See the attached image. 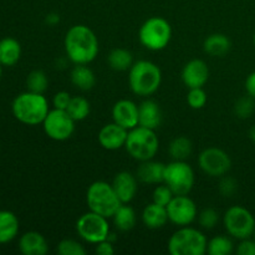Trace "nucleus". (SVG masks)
<instances>
[{"label":"nucleus","mask_w":255,"mask_h":255,"mask_svg":"<svg viewBox=\"0 0 255 255\" xmlns=\"http://www.w3.org/2000/svg\"><path fill=\"white\" fill-rule=\"evenodd\" d=\"M64 46L66 56L75 65H87L99 54L96 34L86 25H74L65 35Z\"/></svg>","instance_id":"obj_1"},{"label":"nucleus","mask_w":255,"mask_h":255,"mask_svg":"<svg viewBox=\"0 0 255 255\" xmlns=\"http://www.w3.org/2000/svg\"><path fill=\"white\" fill-rule=\"evenodd\" d=\"M49 111V102L44 94L22 92L12 101V114L15 119L29 126L42 124Z\"/></svg>","instance_id":"obj_2"},{"label":"nucleus","mask_w":255,"mask_h":255,"mask_svg":"<svg viewBox=\"0 0 255 255\" xmlns=\"http://www.w3.org/2000/svg\"><path fill=\"white\" fill-rule=\"evenodd\" d=\"M128 71L129 87L137 96H151L161 86L162 72L158 65L154 62L148 60H139L133 62Z\"/></svg>","instance_id":"obj_3"},{"label":"nucleus","mask_w":255,"mask_h":255,"mask_svg":"<svg viewBox=\"0 0 255 255\" xmlns=\"http://www.w3.org/2000/svg\"><path fill=\"white\" fill-rule=\"evenodd\" d=\"M158 147L159 139L156 131L142 126H136L129 129L125 144V148L129 156L139 162L153 159Z\"/></svg>","instance_id":"obj_4"},{"label":"nucleus","mask_w":255,"mask_h":255,"mask_svg":"<svg viewBox=\"0 0 255 255\" xmlns=\"http://www.w3.org/2000/svg\"><path fill=\"white\" fill-rule=\"evenodd\" d=\"M86 202L90 211L106 218H112L122 202L117 197L112 184L105 181H96L87 188Z\"/></svg>","instance_id":"obj_5"},{"label":"nucleus","mask_w":255,"mask_h":255,"mask_svg":"<svg viewBox=\"0 0 255 255\" xmlns=\"http://www.w3.org/2000/svg\"><path fill=\"white\" fill-rule=\"evenodd\" d=\"M206 236L191 227H181L168 241V252L172 255H203L207 253Z\"/></svg>","instance_id":"obj_6"},{"label":"nucleus","mask_w":255,"mask_h":255,"mask_svg":"<svg viewBox=\"0 0 255 255\" xmlns=\"http://www.w3.org/2000/svg\"><path fill=\"white\" fill-rule=\"evenodd\" d=\"M138 39L139 42L151 51L166 49L172 39L171 24L161 16L149 17L139 27Z\"/></svg>","instance_id":"obj_7"},{"label":"nucleus","mask_w":255,"mask_h":255,"mask_svg":"<svg viewBox=\"0 0 255 255\" xmlns=\"http://www.w3.org/2000/svg\"><path fill=\"white\" fill-rule=\"evenodd\" d=\"M163 183L171 188L174 196L188 194L194 186V171L186 161H173L166 164Z\"/></svg>","instance_id":"obj_8"},{"label":"nucleus","mask_w":255,"mask_h":255,"mask_svg":"<svg viewBox=\"0 0 255 255\" xmlns=\"http://www.w3.org/2000/svg\"><path fill=\"white\" fill-rule=\"evenodd\" d=\"M224 228L233 238H251L255 232L254 216L247 208L242 206H233L224 213Z\"/></svg>","instance_id":"obj_9"},{"label":"nucleus","mask_w":255,"mask_h":255,"mask_svg":"<svg viewBox=\"0 0 255 255\" xmlns=\"http://www.w3.org/2000/svg\"><path fill=\"white\" fill-rule=\"evenodd\" d=\"M76 232L80 238L87 243L97 244L107 239L110 234V226L106 217L90 211L77 219Z\"/></svg>","instance_id":"obj_10"},{"label":"nucleus","mask_w":255,"mask_h":255,"mask_svg":"<svg viewBox=\"0 0 255 255\" xmlns=\"http://www.w3.org/2000/svg\"><path fill=\"white\" fill-rule=\"evenodd\" d=\"M75 120L66 110H50L42 122V127L49 138L54 141H66L75 132Z\"/></svg>","instance_id":"obj_11"},{"label":"nucleus","mask_w":255,"mask_h":255,"mask_svg":"<svg viewBox=\"0 0 255 255\" xmlns=\"http://www.w3.org/2000/svg\"><path fill=\"white\" fill-rule=\"evenodd\" d=\"M199 168L209 177H222L229 172L232 159L226 151L217 147H209L201 152L198 157Z\"/></svg>","instance_id":"obj_12"},{"label":"nucleus","mask_w":255,"mask_h":255,"mask_svg":"<svg viewBox=\"0 0 255 255\" xmlns=\"http://www.w3.org/2000/svg\"><path fill=\"white\" fill-rule=\"evenodd\" d=\"M166 208L169 222L178 227L189 226L197 218V206L188 194L174 196Z\"/></svg>","instance_id":"obj_13"},{"label":"nucleus","mask_w":255,"mask_h":255,"mask_svg":"<svg viewBox=\"0 0 255 255\" xmlns=\"http://www.w3.org/2000/svg\"><path fill=\"white\" fill-rule=\"evenodd\" d=\"M209 79V67L203 60L193 59L184 65L182 81L188 89L203 87Z\"/></svg>","instance_id":"obj_14"},{"label":"nucleus","mask_w":255,"mask_h":255,"mask_svg":"<svg viewBox=\"0 0 255 255\" xmlns=\"http://www.w3.org/2000/svg\"><path fill=\"white\" fill-rule=\"evenodd\" d=\"M114 122L126 129H132L138 126V106L131 100H120L112 107Z\"/></svg>","instance_id":"obj_15"},{"label":"nucleus","mask_w":255,"mask_h":255,"mask_svg":"<svg viewBox=\"0 0 255 255\" xmlns=\"http://www.w3.org/2000/svg\"><path fill=\"white\" fill-rule=\"evenodd\" d=\"M127 134H128V129L124 128L116 122H112V124L105 125L100 129L99 142L107 151H116V149L125 147Z\"/></svg>","instance_id":"obj_16"},{"label":"nucleus","mask_w":255,"mask_h":255,"mask_svg":"<svg viewBox=\"0 0 255 255\" xmlns=\"http://www.w3.org/2000/svg\"><path fill=\"white\" fill-rule=\"evenodd\" d=\"M111 184L122 203H129L134 198V196L137 194V189H138L137 177L127 171L119 172L115 176Z\"/></svg>","instance_id":"obj_17"},{"label":"nucleus","mask_w":255,"mask_h":255,"mask_svg":"<svg viewBox=\"0 0 255 255\" xmlns=\"http://www.w3.org/2000/svg\"><path fill=\"white\" fill-rule=\"evenodd\" d=\"M162 122V111L153 100H144L138 106V126L156 131Z\"/></svg>","instance_id":"obj_18"},{"label":"nucleus","mask_w":255,"mask_h":255,"mask_svg":"<svg viewBox=\"0 0 255 255\" xmlns=\"http://www.w3.org/2000/svg\"><path fill=\"white\" fill-rule=\"evenodd\" d=\"M166 164L156 162L153 159L142 161L136 172V177L139 182L146 184L163 183V174Z\"/></svg>","instance_id":"obj_19"},{"label":"nucleus","mask_w":255,"mask_h":255,"mask_svg":"<svg viewBox=\"0 0 255 255\" xmlns=\"http://www.w3.org/2000/svg\"><path fill=\"white\" fill-rule=\"evenodd\" d=\"M19 249L24 255H45L49 251V244L39 232H26L20 238Z\"/></svg>","instance_id":"obj_20"},{"label":"nucleus","mask_w":255,"mask_h":255,"mask_svg":"<svg viewBox=\"0 0 255 255\" xmlns=\"http://www.w3.org/2000/svg\"><path fill=\"white\" fill-rule=\"evenodd\" d=\"M168 221V213H167L166 207L159 206L153 202L151 204H147L142 212V222L148 229L162 228L166 226Z\"/></svg>","instance_id":"obj_21"},{"label":"nucleus","mask_w":255,"mask_h":255,"mask_svg":"<svg viewBox=\"0 0 255 255\" xmlns=\"http://www.w3.org/2000/svg\"><path fill=\"white\" fill-rule=\"evenodd\" d=\"M70 80L80 91H90L96 84V76L87 65H75L70 74Z\"/></svg>","instance_id":"obj_22"},{"label":"nucleus","mask_w":255,"mask_h":255,"mask_svg":"<svg viewBox=\"0 0 255 255\" xmlns=\"http://www.w3.org/2000/svg\"><path fill=\"white\" fill-rule=\"evenodd\" d=\"M232 42L227 35L221 34V32H216L212 34L204 40L203 49L206 54L211 55L213 57H222L231 50Z\"/></svg>","instance_id":"obj_23"},{"label":"nucleus","mask_w":255,"mask_h":255,"mask_svg":"<svg viewBox=\"0 0 255 255\" xmlns=\"http://www.w3.org/2000/svg\"><path fill=\"white\" fill-rule=\"evenodd\" d=\"M19 233V219L12 212L0 211V244L11 242Z\"/></svg>","instance_id":"obj_24"},{"label":"nucleus","mask_w":255,"mask_h":255,"mask_svg":"<svg viewBox=\"0 0 255 255\" xmlns=\"http://www.w3.org/2000/svg\"><path fill=\"white\" fill-rule=\"evenodd\" d=\"M21 56V46L19 41L12 37L0 40V64L2 66H12Z\"/></svg>","instance_id":"obj_25"},{"label":"nucleus","mask_w":255,"mask_h":255,"mask_svg":"<svg viewBox=\"0 0 255 255\" xmlns=\"http://www.w3.org/2000/svg\"><path fill=\"white\" fill-rule=\"evenodd\" d=\"M112 219H114L115 227L119 231L128 232L136 226L137 217L132 207L127 206V203H122L119 207V209L115 212V214L112 216Z\"/></svg>","instance_id":"obj_26"},{"label":"nucleus","mask_w":255,"mask_h":255,"mask_svg":"<svg viewBox=\"0 0 255 255\" xmlns=\"http://www.w3.org/2000/svg\"><path fill=\"white\" fill-rule=\"evenodd\" d=\"M107 62H109L110 67L115 71H127L133 65V56L128 50L117 47L110 52Z\"/></svg>","instance_id":"obj_27"},{"label":"nucleus","mask_w":255,"mask_h":255,"mask_svg":"<svg viewBox=\"0 0 255 255\" xmlns=\"http://www.w3.org/2000/svg\"><path fill=\"white\" fill-rule=\"evenodd\" d=\"M192 151H193V146H192L191 139L184 136L176 137L172 139L168 146L169 156L173 161H186L191 157Z\"/></svg>","instance_id":"obj_28"},{"label":"nucleus","mask_w":255,"mask_h":255,"mask_svg":"<svg viewBox=\"0 0 255 255\" xmlns=\"http://www.w3.org/2000/svg\"><path fill=\"white\" fill-rule=\"evenodd\" d=\"M66 111L69 112V115L75 121H82V120H85L90 115L91 106H90L89 100H86L85 97L75 96L70 101Z\"/></svg>","instance_id":"obj_29"},{"label":"nucleus","mask_w":255,"mask_h":255,"mask_svg":"<svg viewBox=\"0 0 255 255\" xmlns=\"http://www.w3.org/2000/svg\"><path fill=\"white\" fill-rule=\"evenodd\" d=\"M233 242L226 236H217L208 242L207 252L211 255H229L233 252Z\"/></svg>","instance_id":"obj_30"},{"label":"nucleus","mask_w":255,"mask_h":255,"mask_svg":"<svg viewBox=\"0 0 255 255\" xmlns=\"http://www.w3.org/2000/svg\"><path fill=\"white\" fill-rule=\"evenodd\" d=\"M27 91L35 94H44L49 86V79L42 70H34L27 75L26 79Z\"/></svg>","instance_id":"obj_31"},{"label":"nucleus","mask_w":255,"mask_h":255,"mask_svg":"<svg viewBox=\"0 0 255 255\" xmlns=\"http://www.w3.org/2000/svg\"><path fill=\"white\" fill-rule=\"evenodd\" d=\"M255 99L252 96H243L241 99L237 100V102L234 104V114L238 119L246 120L253 115L255 110Z\"/></svg>","instance_id":"obj_32"},{"label":"nucleus","mask_w":255,"mask_h":255,"mask_svg":"<svg viewBox=\"0 0 255 255\" xmlns=\"http://www.w3.org/2000/svg\"><path fill=\"white\" fill-rule=\"evenodd\" d=\"M57 253L60 255H85L86 249L77 241L64 239L57 244Z\"/></svg>","instance_id":"obj_33"},{"label":"nucleus","mask_w":255,"mask_h":255,"mask_svg":"<svg viewBox=\"0 0 255 255\" xmlns=\"http://www.w3.org/2000/svg\"><path fill=\"white\" fill-rule=\"evenodd\" d=\"M187 102L193 110H201L207 104V94L202 87L189 89L187 95Z\"/></svg>","instance_id":"obj_34"},{"label":"nucleus","mask_w":255,"mask_h":255,"mask_svg":"<svg viewBox=\"0 0 255 255\" xmlns=\"http://www.w3.org/2000/svg\"><path fill=\"white\" fill-rule=\"evenodd\" d=\"M174 197V193L171 191L168 186L166 184H159L154 188L153 194H152V199H153V203L159 204V206L167 207L169 202L172 201V198Z\"/></svg>","instance_id":"obj_35"},{"label":"nucleus","mask_w":255,"mask_h":255,"mask_svg":"<svg viewBox=\"0 0 255 255\" xmlns=\"http://www.w3.org/2000/svg\"><path fill=\"white\" fill-rule=\"evenodd\" d=\"M199 224L204 229H213L219 222V214L216 209L206 208L199 213L198 216Z\"/></svg>","instance_id":"obj_36"},{"label":"nucleus","mask_w":255,"mask_h":255,"mask_svg":"<svg viewBox=\"0 0 255 255\" xmlns=\"http://www.w3.org/2000/svg\"><path fill=\"white\" fill-rule=\"evenodd\" d=\"M238 189V182L229 176H222L221 182H219V192L224 197H232Z\"/></svg>","instance_id":"obj_37"},{"label":"nucleus","mask_w":255,"mask_h":255,"mask_svg":"<svg viewBox=\"0 0 255 255\" xmlns=\"http://www.w3.org/2000/svg\"><path fill=\"white\" fill-rule=\"evenodd\" d=\"M71 95L66 91H59L57 94H55L54 100H52V104H54V109L57 110H66L69 106L70 101H71Z\"/></svg>","instance_id":"obj_38"},{"label":"nucleus","mask_w":255,"mask_h":255,"mask_svg":"<svg viewBox=\"0 0 255 255\" xmlns=\"http://www.w3.org/2000/svg\"><path fill=\"white\" fill-rule=\"evenodd\" d=\"M237 253L239 255H255V241L254 239L247 238L242 239L238 244Z\"/></svg>","instance_id":"obj_39"},{"label":"nucleus","mask_w":255,"mask_h":255,"mask_svg":"<svg viewBox=\"0 0 255 255\" xmlns=\"http://www.w3.org/2000/svg\"><path fill=\"white\" fill-rule=\"evenodd\" d=\"M95 252L99 255H114L115 254V248L114 244L110 241L105 239V241L100 242V243L96 244V248H95Z\"/></svg>","instance_id":"obj_40"},{"label":"nucleus","mask_w":255,"mask_h":255,"mask_svg":"<svg viewBox=\"0 0 255 255\" xmlns=\"http://www.w3.org/2000/svg\"><path fill=\"white\" fill-rule=\"evenodd\" d=\"M246 90L249 96L255 99V71L252 72L246 80Z\"/></svg>","instance_id":"obj_41"},{"label":"nucleus","mask_w":255,"mask_h":255,"mask_svg":"<svg viewBox=\"0 0 255 255\" xmlns=\"http://www.w3.org/2000/svg\"><path fill=\"white\" fill-rule=\"evenodd\" d=\"M45 21L47 22L49 25H56L57 22L60 21V15L56 14V12H50V14L46 15V19H45Z\"/></svg>","instance_id":"obj_42"},{"label":"nucleus","mask_w":255,"mask_h":255,"mask_svg":"<svg viewBox=\"0 0 255 255\" xmlns=\"http://www.w3.org/2000/svg\"><path fill=\"white\" fill-rule=\"evenodd\" d=\"M249 138L252 139V141L255 143V125L253 127H252L251 129H249Z\"/></svg>","instance_id":"obj_43"},{"label":"nucleus","mask_w":255,"mask_h":255,"mask_svg":"<svg viewBox=\"0 0 255 255\" xmlns=\"http://www.w3.org/2000/svg\"><path fill=\"white\" fill-rule=\"evenodd\" d=\"M0 79H1V64H0Z\"/></svg>","instance_id":"obj_44"},{"label":"nucleus","mask_w":255,"mask_h":255,"mask_svg":"<svg viewBox=\"0 0 255 255\" xmlns=\"http://www.w3.org/2000/svg\"><path fill=\"white\" fill-rule=\"evenodd\" d=\"M253 41H254V45H255V34H254V37H253Z\"/></svg>","instance_id":"obj_45"},{"label":"nucleus","mask_w":255,"mask_h":255,"mask_svg":"<svg viewBox=\"0 0 255 255\" xmlns=\"http://www.w3.org/2000/svg\"><path fill=\"white\" fill-rule=\"evenodd\" d=\"M253 236H254V241H255V232H254V234H253Z\"/></svg>","instance_id":"obj_46"}]
</instances>
